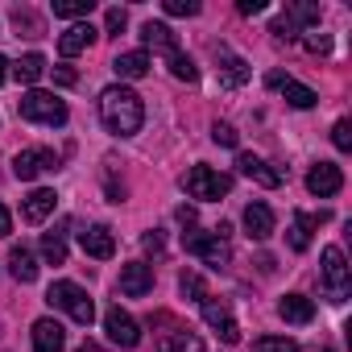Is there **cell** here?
Returning a JSON list of instances; mask_svg holds the SVG:
<instances>
[{
    "instance_id": "obj_1",
    "label": "cell",
    "mask_w": 352,
    "mask_h": 352,
    "mask_svg": "<svg viewBox=\"0 0 352 352\" xmlns=\"http://www.w3.org/2000/svg\"><path fill=\"white\" fill-rule=\"evenodd\" d=\"M100 120H104L108 133L133 137V133L141 129V120H145V104H141V96H137L133 87L112 83V87L100 91Z\"/></svg>"
},
{
    "instance_id": "obj_2",
    "label": "cell",
    "mask_w": 352,
    "mask_h": 352,
    "mask_svg": "<svg viewBox=\"0 0 352 352\" xmlns=\"http://www.w3.org/2000/svg\"><path fill=\"white\" fill-rule=\"evenodd\" d=\"M17 108H21V120H30V124H50V129H63L67 116H71L67 104H63L54 91H38V87L25 91Z\"/></svg>"
},
{
    "instance_id": "obj_3",
    "label": "cell",
    "mask_w": 352,
    "mask_h": 352,
    "mask_svg": "<svg viewBox=\"0 0 352 352\" xmlns=\"http://www.w3.org/2000/svg\"><path fill=\"white\" fill-rule=\"evenodd\" d=\"M183 191L191 199H199V204H216V199H224L232 191V179L220 174V170H212V166H191L183 174Z\"/></svg>"
},
{
    "instance_id": "obj_4",
    "label": "cell",
    "mask_w": 352,
    "mask_h": 352,
    "mask_svg": "<svg viewBox=\"0 0 352 352\" xmlns=\"http://www.w3.org/2000/svg\"><path fill=\"white\" fill-rule=\"evenodd\" d=\"M46 302H50V307H63V311H67L75 323H83V327L96 319V302L87 298V290H83L79 282H54L50 294H46Z\"/></svg>"
},
{
    "instance_id": "obj_5",
    "label": "cell",
    "mask_w": 352,
    "mask_h": 352,
    "mask_svg": "<svg viewBox=\"0 0 352 352\" xmlns=\"http://www.w3.org/2000/svg\"><path fill=\"white\" fill-rule=\"evenodd\" d=\"M183 249L195 253V257H204V261L216 265V270H224V265L232 261V249H228V241H224L220 232H199V228H191V232H183Z\"/></svg>"
},
{
    "instance_id": "obj_6",
    "label": "cell",
    "mask_w": 352,
    "mask_h": 352,
    "mask_svg": "<svg viewBox=\"0 0 352 352\" xmlns=\"http://www.w3.org/2000/svg\"><path fill=\"white\" fill-rule=\"evenodd\" d=\"M50 170H58V153L54 149H21L13 157V174L21 183H34V179H42V174H50Z\"/></svg>"
},
{
    "instance_id": "obj_7",
    "label": "cell",
    "mask_w": 352,
    "mask_h": 352,
    "mask_svg": "<svg viewBox=\"0 0 352 352\" xmlns=\"http://www.w3.org/2000/svg\"><path fill=\"white\" fill-rule=\"evenodd\" d=\"M319 261H323L319 274H323V282H327V290H331V302H344V294H348V261H344V249L327 245Z\"/></svg>"
},
{
    "instance_id": "obj_8",
    "label": "cell",
    "mask_w": 352,
    "mask_h": 352,
    "mask_svg": "<svg viewBox=\"0 0 352 352\" xmlns=\"http://www.w3.org/2000/svg\"><path fill=\"white\" fill-rule=\"evenodd\" d=\"M104 331H108V340L120 344V348H137V344H141L137 319H133L129 311H120V307H108V311H104Z\"/></svg>"
},
{
    "instance_id": "obj_9",
    "label": "cell",
    "mask_w": 352,
    "mask_h": 352,
    "mask_svg": "<svg viewBox=\"0 0 352 352\" xmlns=\"http://www.w3.org/2000/svg\"><path fill=\"white\" fill-rule=\"evenodd\" d=\"M149 290H153V265H145V261L120 265V294L124 298H145Z\"/></svg>"
},
{
    "instance_id": "obj_10",
    "label": "cell",
    "mask_w": 352,
    "mask_h": 352,
    "mask_svg": "<svg viewBox=\"0 0 352 352\" xmlns=\"http://www.w3.org/2000/svg\"><path fill=\"white\" fill-rule=\"evenodd\" d=\"M204 319L220 331L224 344H236V340H241V327H236V319H232V311H228L224 298H212V294H208V298H204Z\"/></svg>"
},
{
    "instance_id": "obj_11",
    "label": "cell",
    "mask_w": 352,
    "mask_h": 352,
    "mask_svg": "<svg viewBox=\"0 0 352 352\" xmlns=\"http://www.w3.org/2000/svg\"><path fill=\"white\" fill-rule=\"evenodd\" d=\"M96 38H100V30H96L91 21H75V25H67V30L58 34V54H63V58H75V54H83Z\"/></svg>"
},
{
    "instance_id": "obj_12",
    "label": "cell",
    "mask_w": 352,
    "mask_h": 352,
    "mask_svg": "<svg viewBox=\"0 0 352 352\" xmlns=\"http://www.w3.org/2000/svg\"><path fill=\"white\" fill-rule=\"evenodd\" d=\"M236 170L245 174V179H253L257 187H270V191L282 187V170H274V166H270L265 157H257V153H241V157H236Z\"/></svg>"
},
{
    "instance_id": "obj_13",
    "label": "cell",
    "mask_w": 352,
    "mask_h": 352,
    "mask_svg": "<svg viewBox=\"0 0 352 352\" xmlns=\"http://www.w3.org/2000/svg\"><path fill=\"white\" fill-rule=\"evenodd\" d=\"M340 187H344V174H340V166H331V162H319V166H311V174H307V191H311V195H319V199H331Z\"/></svg>"
},
{
    "instance_id": "obj_14",
    "label": "cell",
    "mask_w": 352,
    "mask_h": 352,
    "mask_svg": "<svg viewBox=\"0 0 352 352\" xmlns=\"http://www.w3.org/2000/svg\"><path fill=\"white\" fill-rule=\"evenodd\" d=\"M79 245H83V253L96 257V261H108V257L116 253V236H112L108 224H91L87 232H79Z\"/></svg>"
},
{
    "instance_id": "obj_15",
    "label": "cell",
    "mask_w": 352,
    "mask_h": 352,
    "mask_svg": "<svg viewBox=\"0 0 352 352\" xmlns=\"http://www.w3.org/2000/svg\"><path fill=\"white\" fill-rule=\"evenodd\" d=\"M34 352H67V331H63V323L58 319H38L34 323Z\"/></svg>"
},
{
    "instance_id": "obj_16",
    "label": "cell",
    "mask_w": 352,
    "mask_h": 352,
    "mask_svg": "<svg viewBox=\"0 0 352 352\" xmlns=\"http://www.w3.org/2000/svg\"><path fill=\"white\" fill-rule=\"evenodd\" d=\"M216 63H220V79H224L228 87H241V83L253 79V67H249L241 54H232L228 46H216Z\"/></svg>"
},
{
    "instance_id": "obj_17",
    "label": "cell",
    "mask_w": 352,
    "mask_h": 352,
    "mask_svg": "<svg viewBox=\"0 0 352 352\" xmlns=\"http://www.w3.org/2000/svg\"><path fill=\"white\" fill-rule=\"evenodd\" d=\"M54 208H58V195H54L50 187H38V191H30V195H25L21 216H25V224H42L46 216H54Z\"/></svg>"
},
{
    "instance_id": "obj_18",
    "label": "cell",
    "mask_w": 352,
    "mask_h": 352,
    "mask_svg": "<svg viewBox=\"0 0 352 352\" xmlns=\"http://www.w3.org/2000/svg\"><path fill=\"white\" fill-rule=\"evenodd\" d=\"M141 42H145V50H157V54H179V42H174V30L170 25H162V21H145L141 25Z\"/></svg>"
},
{
    "instance_id": "obj_19",
    "label": "cell",
    "mask_w": 352,
    "mask_h": 352,
    "mask_svg": "<svg viewBox=\"0 0 352 352\" xmlns=\"http://www.w3.org/2000/svg\"><path fill=\"white\" fill-rule=\"evenodd\" d=\"M270 87H278L290 108H315V104H319V96H315L311 87H302V83H294V79H286V75H270Z\"/></svg>"
},
{
    "instance_id": "obj_20",
    "label": "cell",
    "mask_w": 352,
    "mask_h": 352,
    "mask_svg": "<svg viewBox=\"0 0 352 352\" xmlns=\"http://www.w3.org/2000/svg\"><path fill=\"white\" fill-rule=\"evenodd\" d=\"M245 232L253 241H270L274 236V212H270V204H249L245 208Z\"/></svg>"
},
{
    "instance_id": "obj_21",
    "label": "cell",
    "mask_w": 352,
    "mask_h": 352,
    "mask_svg": "<svg viewBox=\"0 0 352 352\" xmlns=\"http://www.w3.org/2000/svg\"><path fill=\"white\" fill-rule=\"evenodd\" d=\"M9 274L17 282H38V257H34L30 245H13L9 249Z\"/></svg>"
},
{
    "instance_id": "obj_22",
    "label": "cell",
    "mask_w": 352,
    "mask_h": 352,
    "mask_svg": "<svg viewBox=\"0 0 352 352\" xmlns=\"http://www.w3.org/2000/svg\"><path fill=\"white\" fill-rule=\"evenodd\" d=\"M112 71H116L120 79H145V75H149V54H145V50L116 54V58H112Z\"/></svg>"
},
{
    "instance_id": "obj_23",
    "label": "cell",
    "mask_w": 352,
    "mask_h": 352,
    "mask_svg": "<svg viewBox=\"0 0 352 352\" xmlns=\"http://www.w3.org/2000/svg\"><path fill=\"white\" fill-rule=\"evenodd\" d=\"M278 315H282L286 323H311V319H315V302H311L307 294H286V298L278 302Z\"/></svg>"
},
{
    "instance_id": "obj_24",
    "label": "cell",
    "mask_w": 352,
    "mask_h": 352,
    "mask_svg": "<svg viewBox=\"0 0 352 352\" xmlns=\"http://www.w3.org/2000/svg\"><path fill=\"white\" fill-rule=\"evenodd\" d=\"M327 220V212H319V216H294V224H290V249L294 253H302V249H311V228L315 224H323Z\"/></svg>"
},
{
    "instance_id": "obj_25",
    "label": "cell",
    "mask_w": 352,
    "mask_h": 352,
    "mask_svg": "<svg viewBox=\"0 0 352 352\" xmlns=\"http://www.w3.org/2000/svg\"><path fill=\"white\" fill-rule=\"evenodd\" d=\"M42 75H46V58H42V54H25V58L13 67V79H17V83H25V87H34Z\"/></svg>"
},
{
    "instance_id": "obj_26",
    "label": "cell",
    "mask_w": 352,
    "mask_h": 352,
    "mask_svg": "<svg viewBox=\"0 0 352 352\" xmlns=\"http://www.w3.org/2000/svg\"><path fill=\"white\" fill-rule=\"evenodd\" d=\"M42 257H46L50 265H63V261H67V232H63V228H54V232L42 236Z\"/></svg>"
},
{
    "instance_id": "obj_27",
    "label": "cell",
    "mask_w": 352,
    "mask_h": 352,
    "mask_svg": "<svg viewBox=\"0 0 352 352\" xmlns=\"http://www.w3.org/2000/svg\"><path fill=\"white\" fill-rule=\"evenodd\" d=\"M157 352H204V340H199V336H191V331H174Z\"/></svg>"
},
{
    "instance_id": "obj_28",
    "label": "cell",
    "mask_w": 352,
    "mask_h": 352,
    "mask_svg": "<svg viewBox=\"0 0 352 352\" xmlns=\"http://www.w3.org/2000/svg\"><path fill=\"white\" fill-rule=\"evenodd\" d=\"M96 9V0H54V17H67V21H79Z\"/></svg>"
},
{
    "instance_id": "obj_29",
    "label": "cell",
    "mask_w": 352,
    "mask_h": 352,
    "mask_svg": "<svg viewBox=\"0 0 352 352\" xmlns=\"http://www.w3.org/2000/svg\"><path fill=\"white\" fill-rule=\"evenodd\" d=\"M170 75H174V79H183V83H195V79H199V67L179 50V54H170Z\"/></svg>"
},
{
    "instance_id": "obj_30",
    "label": "cell",
    "mask_w": 352,
    "mask_h": 352,
    "mask_svg": "<svg viewBox=\"0 0 352 352\" xmlns=\"http://www.w3.org/2000/svg\"><path fill=\"white\" fill-rule=\"evenodd\" d=\"M253 352H298V344L290 336H261L253 344Z\"/></svg>"
},
{
    "instance_id": "obj_31",
    "label": "cell",
    "mask_w": 352,
    "mask_h": 352,
    "mask_svg": "<svg viewBox=\"0 0 352 352\" xmlns=\"http://www.w3.org/2000/svg\"><path fill=\"white\" fill-rule=\"evenodd\" d=\"M179 290H183L187 298H195V302H204V298H208V286H204V278H199V274H191V270L179 278Z\"/></svg>"
},
{
    "instance_id": "obj_32",
    "label": "cell",
    "mask_w": 352,
    "mask_h": 352,
    "mask_svg": "<svg viewBox=\"0 0 352 352\" xmlns=\"http://www.w3.org/2000/svg\"><path fill=\"white\" fill-rule=\"evenodd\" d=\"M270 34H274L278 42H294V38H298V25H294V17H290V13H282V17H274Z\"/></svg>"
},
{
    "instance_id": "obj_33",
    "label": "cell",
    "mask_w": 352,
    "mask_h": 352,
    "mask_svg": "<svg viewBox=\"0 0 352 352\" xmlns=\"http://www.w3.org/2000/svg\"><path fill=\"white\" fill-rule=\"evenodd\" d=\"M212 141H216V145H228V149H236V141H241V133H236L232 124H224V120H216V124H212Z\"/></svg>"
},
{
    "instance_id": "obj_34",
    "label": "cell",
    "mask_w": 352,
    "mask_h": 352,
    "mask_svg": "<svg viewBox=\"0 0 352 352\" xmlns=\"http://www.w3.org/2000/svg\"><path fill=\"white\" fill-rule=\"evenodd\" d=\"M170 17H195L199 13V0H166V5H162Z\"/></svg>"
},
{
    "instance_id": "obj_35",
    "label": "cell",
    "mask_w": 352,
    "mask_h": 352,
    "mask_svg": "<svg viewBox=\"0 0 352 352\" xmlns=\"http://www.w3.org/2000/svg\"><path fill=\"white\" fill-rule=\"evenodd\" d=\"M294 25H319V5H290Z\"/></svg>"
},
{
    "instance_id": "obj_36",
    "label": "cell",
    "mask_w": 352,
    "mask_h": 352,
    "mask_svg": "<svg viewBox=\"0 0 352 352\" xmlns=\"http://www.w3.org/2000/svg\"><path fill=\"white\" fill-rule=\"evenodd\" d=\"M331 141H336V149H352V120H336L331 124Z\"/></svg>"
},
{
    "instance_id": "obj_37",
    "label": "cell",
    "mask_w": 352,
    "mask_h": 352,
    "mask_svg": "<svg viewBox=\"0 0 352 352\" xmlns=\"http://www.w3.org/2000/svg\"><path fill=\"white\" fill-rule=\"evenodd\" d=\"M124 25H129V13H124V9H108L104 30H108V34H124Z\"/></svg>"
},
{
    "instance_id": "obj_38",
    "label": "cell",
    "mask_w": 352,
    "mask_h": 352,
    "mask_svg": "<svg viewBox=\"0 0 352 352\" xmlns=\"http://www.w3.org/2000/svg\"><path fill=\"white\" fill-rule=\"evenodd\" d=\"M302 42H307V50H311V54H327V50H331V38H327V34H319V30H311Z\"/></svg>"
},
{
    "instance_id": "obj_39",
    "label": "cell",
    "mask_w": 352,
    "mask_h": 352,
    "mask_svg": "<svg viewBox=\"0 0 352 352\" xmlns=\"http://www.w3.org/2000/svg\"><path fill=\"white\" fill-rule=\"evenodd\" d=\"M141 245H145L149 253H162V245H166V241H162V232H157V228H149V232L141 236Z\"/></svg>"
},
{
    "instance_id": "obj_40",
    "label": "cell",
    "mask_w": 352,
    "mask_h": 352,
    "mask_svg": "<svg viewBox=\"0 0 352 352\" xmlns=\"http://www.w3.org/2000/svg\"><path fill=\"white\" fill-rule=\"evenodd\" d=\"M236 9H241L245 17H253V13H261V9H265V0H241V5H236Z\"/></svg>"
},
{
    "instance_id": "obj_41",
    "label": "cell",
    "mask_w": 352,
    "mask_h": 352,
    "mask_svg": "<svg viewBox=\"0 0 352 352\" xmlns=\"http://www.w3.org/2000/svg\"><path fill=\"white\" fill-rule=\"evenodd\" d=\"M13 232V216H9V208H0V236H9Z\"/></svg>"
},
{
    "instance_id": "obj_42",
    "label": "cell",
    "mask_w": 352,
    "mask_h": 352,
    "mask_svg": "<svg viewBox=\"0 0 352 352\" xmlns=\"http://www.w3.org/2000/svg\"><path fill=\"white\" fill-rule=\"evenodd\" d=\"M54 79H58L63 87H71V83H75V71H71V67H58V71H54Z\"/></svg>"
},
{
    "instance_id": "obj_43",
    "label": "cell",
    "mask_w": 352,
    "mask_h": 352,
    "mask_svg": "<svg viewBox=\"0 0 352 352\" xmlns=\"http://www.w3.org/2000/svg\"><path fill=\"white\" fill-rule=\"evenodd\" d=\"M179 220H183V224L191 228V224H195V208H179Z\"/></svg>"
},
{
    "instance_id": "obj_44",
    "label": "cell",
    "mask_w": 352,
    "mask_h": 352,
    "mask_svg": "<svg viewBox=\"0 0 352 352\" xmlns=\"http://www.w3.org/2000/svg\"><path fill=\"white\" fill-rule=\"evenodd\" d=\"M5 75H9V58L0 54V83H5Z\"/></svg>"
},
{
    "instance_id": "obj_45",
    "label": "cell",
    "mask_w": 352,
    "mask_h": 352,
    "mask_svg": "<svg viewBox=\"0 0 352 352\" xmlns=\"http://www.w3.org/2000/svg\"><path fill=\"white\" fill-rule=\"evenodd\" d=\"M79 352H104V348H100V344H91V340H87V344H83V348H79Z\"/></svg>"
},
{
    "instance_id": "obj_46",
    "label": "cell",
    "mask_w": 352,
    "mask_h": 352,
    "mask_svg": "<svg viewBox=\"0 0 352 352\" xmlns=\"http://www.w3.org/2000/svg\"><path fill=\"white\" fill-rule=\"evenodd\" d=\"M0 331H5V323H0Z\"/></svg>"
}]
</instances>
